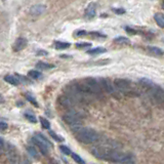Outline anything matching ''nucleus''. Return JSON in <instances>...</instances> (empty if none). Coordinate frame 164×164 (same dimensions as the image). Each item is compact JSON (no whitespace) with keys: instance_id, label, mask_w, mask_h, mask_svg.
I'll use <instances>...</instances> for the list:
<instances>
[{"instance_id":"23","label":"nucleus","mask_w":164,"mask_h":164,"mask_svg":"<svg viewBox=\"0 0 164 164\" xmlns=\"http://www.w3.org/2000/svg\"><path fill=\"white\" fill-rule=\"evenodd\" d=\"M49 135H50V137H53L55 141H57V142H64V141H65L63 137H61V135H57V133H55V131H53V130H49Z\"/></svg>"},{"instance_id":"22","label":"nucleus","mask_w":164,"mask_h":164,"mask_svg":"<svg viewBox=\"0 0 164 164\" xmlns=\"http://www.w3.org/2000/svg\"><path fill=\"white\" fill-rule=\"evenodd\" d=\"M40 123H41V126H42L43 128H45V129L50 128V123H49L48 120L45 119V118L40 117Z\"/></svg>"},{"instance_id":"31","label":"nucleus","mask_w":164,"mask_h":164,"mask_svg":"<svg viewBox=\"0 0 164 164\" xmlns=\"http://www.w3.org/2000/svg\"><path fill=\"white\" fill-rule=\"evenodd\" d=\"M125 30H126V32H127V33L131 34V35H135V34L137 33V30L132 29V28H129V27H126V28H125Z\"/></svg>"},{"instance_id":"25","label":"nucleus","mask_w":164,"mask_h":164,"mask_svg":"<svg viewBox=\"0 0 164 164\" xmlns=\"http://www.w3.org/2000/svg\"><path fill=\"white\" fill-rule=\"evenodd\" d=\"M15 75H17V78L19 79L20 83H25V84L26 83H31V81L27 77H25V76L21 75V74H15Z\"/></svg>"},{"instance_id":"12","label":"nucleus","mask_w":164,"mask_h":164,"mask_svg":"<svg viewBox=\"0 0 164 164\" xmlns=\"http://www.w3.org/2000/svg\"><path fill=\"white\" fill-rule=\"evenodd\" d=\"M154 19H155V22L157 23V25L159 26L160 28L164 27V15H163V13H156L155 17H154Z\"/></svg>"},{"instance_id":"14","label":"nucleus","mask_w":164,"mask_h":164,"mask_svg":"<svg viewBox=\"0 0 164 164\" xmlns=\"http://www.w3.org/2000/svg\"><path fill=\"white\" fill-rule=\"evenodd\" d=\"M106 51H107V49L105 47H95V48L88 50L87 53L88 55H101V53H105Z\"/></svg>"},{"instance_id":"6","label":"nucleus","mask_w":164,"mask_h":164,"mask_svg":"<svg viewBox=\"0 0 164 164\" xmlns=\"http://www.w3.org/2000/svg\"><path fill=\"white\" fill-rule=\"evenodd\" d=\"M114 85L121 91H127L130 89V82L126 79H115Z\"/></svg>"},{"instance_id":"16","label":"nucleus","mask_w":164,"mask_h":164,"mask_svg":"<svg viewBox=\"0 0 164 164\" xmlns=\"http://www.w3.org/2000/svg\"><path fill=\"white\" fill-rule=\"evenodd\" d=\"M36 67L40 70H48V69H53V65H49V64H46L44 62H38L36 64Z\"/></svg>"},{"instance_id":"2","label":"nucleus","mask_w":164,"mask_h":164,"mask_svg":"<svg viewBox=\"0 0 164 164\" xmlns=\"http://www.w3.org/2000/svg\"><path fill=\"white\" fill-rule=\"evenodd\" d=\"M78 87L81 90V93L85 91V93H101L102 90H103L100 82L97 79L91 77L85 78L83 83L81 85H78Z\"/></svg>"},{"instance_id":"28","label":"nucleus","mask_w":164,"mask_h":164,"mask_svg":"<svg viewBox=\"0 0 164 164\" xmlns=\"http://www.w3.org/2000/svg\"><path fill=\"white\" fill-rule=\"evenodd\" d=\"M60 150H61L62 153L65 154V155H71L72 154L71 150H70L67 146H61V147H60Z\"/></svg>"},{"instance_id":"35","label":"nucleus","mask_w":164,"mask_h":164,"mask_svg":"<svg viewBox=\"0 0 164 164\" xmlns=\"http://www.w3.org/2000/svg\"><path fill=\"white\" fill-rule=\"evenodd\" d=\"M36 55H48V53L42 49V50H38Z\"/></svg>"},{"instance_id":"4","label":"nucleus","mask_w":164,"mask_h":164,"mask_svg":"<svg viewBox=\"0 0 164 164\" xmlns=\"http://www.w3.org/2000/svg\"><path fill=\"white\" fill-rule=\"evenodd\" d=\"M110 149H111V148L102 147V146H100V147H93V149L90 150V152L95 158H97V159L107 160Z\"/></svg>"},{"instance_id":"34","label":"nucleus","mask_w":164,"mask_h":164,"mask_svg":"<svg viewBox=\"0 0 164 164\" xmlns=\"http://www.w3.org/2000/svg\"><path fill=\"white\" fill-rule=\"evenodd\" d=\"M91 36H95V37H103V38H105L106 37V35H103V34H101V33H97V32H91Z\"/></svg>"},{"instance_id":"19","label":"nucleus","mask_w":164,"mask_h":164,"mask_svg":"<svg viewBox=\"0 0 164 164\" xmlns=\"http://www.w3.org/2000/svg\"><path fill=\"white\" fill-rule=\"evenodd\" d=\"M28 75H29V77H31L32 79H40V78L42 77V74L40 73L39 71H36V70H31V71H29V73H28Z\"/></svg>"},{"instance_id":"7","label":"nucleus","mask_w":164,"mask_h":164,"mask_svg":"<svg viewBox=\"0 0 164 164\" xmlns=\"http://www.w3.org/2000/svg\"><path fill=\"white\" fill-rule=\"evenodd\" d=\"M27 45H28L27 39L24 38V37H20L15 40V44L13 45V49L15 51H21V50H23Z\"/></svg>"},{"instance_id":"15","label":"nucleus","mask_w":164,"mask_h":164,"mask_svg":"<svg viewBox=\"0 0 164 164\" xmlns=\"http://www.w3.org/2000/svg\"><path fill=\"white\" fill-rule=\"evenodd\" d=\"M35 137H37L38 139H40V141L42 142V143H44L45 145H46L48 148H53V145H51V143H50V142H49L48 139H47L46 137H45L43 135H41V133H36V135H35Z\"/></svg>"},{"instance_id":"3","label":"nucleus","mask_w":164,"mask_h":164,"mask_svg":"<svg viewBox=\"0 0 164 164\" xmlns=\"http://www.w3.org/2000/svg\"><path fill=\"white\" fill-rule=\"evenodd\" d=\"M64 121L69 124L70 126H76V125H81L82 119L80 118V116H78V114H76L75 112H69V113L65 114L63 116Z\"/></svg>"},{"instance_id":"32","label":"nucleus","mask_w":164,"mask_h":164,"mask_svg":"<svg viewBox=\"0 0 164 164\" xmlns=\"http://www.w3.org/2000/svg\"><path fill=\"white\" fill-rule=\"evenodd\" d=\"M5 148V144H4V141H3L2 137H0V154L2 153L3 150H4Z\"/></svg>"},{"instance_id":"10","label":"nucleus","mask_w":164,"mask_h":164,"mask_svg":"<svg viewBox=\"0 0 164 164\" xmlns=\"http://www.w3.org/2000/svg\"><path fill=\"white\" fill-rule=\"evenodd\" d=\"M97 15V7H95V3H90L85 9V17L88 19H93Z\"/></svg>"},{"instance_id":"20","label":"nucleus","mask_w":164,"mask_h":164,"mask_svg":"<svg viewBox=\"0 0 164 164\" xmlns=\"http://www.w3.org/2000/svg\"><path fill=\"white\" fill-rule=\"evenodd\" d=\"M55 47L57 49H66L68 47H70V43L69 42H62V41H57L55 44Z\"/></svg>"},{"instance_id":"13","label":"nucleus","mask_w":164,"mask_h":164,"mask_svg":"<svg viewBox=\"0 0 164 164\" xmlns=\"http://www.w3.org/2000/svg\"><path fill=\"white\" fill-rule=\"evenodd\" d=\"M7 155H8V158L11 161H13V158H17L18 159V154L15 149L11 145H8V149H7Z\"/></svg>"},{"instance_id":"37","label":"nucleus","mask_w":164,"mask_h":164,"mask_svg":"<svg viewBox=\"0 0 164 164\" xmlns=\"http://www.w3.org/2000/svg\"><path fill=\"white\" fill-rule=\"evenodd\" d=\"M4 97H3V95H0V104H3V103H4Z\"/></svg>"},{"instance_id":"36","label":"nucleus","mask_w":164,"mask_h":164,"mask_svg":"<svg viewBox=\"0 0 164 164\" xmlns=\"http://www.w3.org/2000/svg\"><path fill=\"white\" fill-rule=\"evenodd\" d=\"M85 34H86V32L85 31H79L77 33V36H82V35H85Z\"/></svg>"},{"instance_id":"21","label":"nucleus","mask_w":164,"mask_h":164,"mask_svg":"<svg viewBox=\"0 0 164 164\" xmlns=\"http://www.w3.org/2000/svg\"><path fill=\"white\" fill-rule=\"evenodd\" d=\"M114 42L119 43V44H128L130 42V40L126 37H117L114 39Z\"/></svg>"},{"instance_id":"9","label":"nucleus","mask_w":164,"mask_h":164,"mask_svg":"<svg viewBox=\"0 0 164 164\" xmlns=\"http://www.w3.org/2000/svg\"><path fill=\"white\" fill-rule=\"evenodd\" d=\"M32 142H33V144L36 146V147L39 148L40 152L42 153V155H47V154H48L49 148L47 147V146L45 145L44 143H42V142L40 141V139H38L37 137H34L33 139H32Z\"/></svg>"},{"instance_id":"29","label":"nucleus","mask_w":164,"mask_h":164,"mask_svg":"<svg viewBox=\"0 0 164 164\" xmlns=\"http://www.w3.org/2000/svg\"><path fill=\"white\" fill-rule=\"evenodd\" d=\"M112 11L116 13V15H123V13H126L124 8H112Z\"/></svg>"},{"instance_id":"33","label":"nucleus","mask_w":164,"mask_h":164,"mask_svg":"<svg viewBox=\"0 0 164 164\" xmlns=\"http://www.w3.org/2000/svg\"><path fill=\"white\" fill-rule=\"evenodd\" d=\"M7 126H8V125H7L5 122L0 121V130H5V129L7 128Z\"/></svg>"},{"instance_id":"8","label":"nucleus","mask_w":164,"mask_h":164,"mask_svg":"<svg viewBox=\"0 0 164 164\" xmlns=\"http://www.w3.org/2000/svg\"><path fill=\"white\" fill-rule=\"evenodd\" d=\"M45 9H46V6L43 4H36L34 6L31 7L30 9V15H33V17H39L42 13H44Z\"/></svg>"},{"instance_id":"26","label":"nucleus","mask_w":164,"mask_h":164,"mask_svg":"<svg viewBox=\"0 0 164 164\" xmlns=\"http://www.w3.org/2000/svg\"><path fill=\"white\" fill-rule=\"evenodd\" d=\"M26 95V99L28 100V101L30 102V103L32 104V105H34L35 107H38V103L36 102V100H35V97H32L31 95H29V93H27V95Z\"/></svg>"},{"instance_id":"11","label":"nucleus","mask_w":164,"mask_h":164,"mask_svg":"<svg viewBox=\"0 0 164 164\" xmlns=\"http://www.w3.org/2000/svg\"><path fill=\"white\" fill-rule=\"evenodd\" d=\"M4 80L7 82V83H11V84H13V85H19L20 84V81H19V79L17 78V76L6 75L4 77Z\"/></svg>"},{"instance_id":"27","label":"nucleus","mask_w":164,"mask_h":164,"mask_svg":"<svg viewBox=\"0 0 164 164\" xmlns=\"http://www.w3.org/2000/svg\"><path fill=\"white\" fill-rule=\"evenodd\" d=\"M71 155H72V158H73V160L75 162H77V163H81V164L85 163V161L82 159L79 155H77V154H71Z\"/></svg>"},{"instance_id":"30","label":"nucleus","mask_w":164,"mask_h":164,"mask_svg":"<svg viewBox=\"0 0 164 164\" xmlns=\"http://www.w3.org/2000/svg\"><path fill=\"white\" fill-rule=\"evenodd\" d=\"M91 46V43H77L76 47L77 48H83V47H89Z\"/></svg>"},{"instance_id":"1","label":"nucleus","mask_w":164,"mask_h":164,"mask_svg":"<svg viewBox=\"0 0 164 164\" xmlns=\"http://www.w3.org/2000/svg\"><path fill=\"white\" fill-rule=\"evenodd\" d=\"M71 129L76 139L80 143L85 144V145L95 143L99 139V135L97 131L89 127H81L80 125H76V126H72Z\"/></svg>"},{"instance_id":"17","label":"nucleus","mask_w":164,"mask_h":164,"mask_svg":"<svg viewBox=\"0 0 164 164\" xmlns=\"http://www.w3.org/2000/svg\"><path fill=\"white\" fill-rule=\"evenodd\" d=\"M27 151L33 158H35V159H39V154H38L37 150H36L34 147H32V146H28Z\"/></svg>"},{"instance_id":"18","label":"nucleus","mask_w":164,"mask_h":164,"mask_svg":"<svg viewBox=\"0 0 164 164\" xmlns=\"http://www.w3.org/2000/svg\"><path fill=\"white\" fill-rule=\"evenodd\" d=\"M148 50L150 53H152L155 55H163V50L159 47H154V46H149L148 47Z\"/></svg>"},{"instance_id":"24","label":"nucleus","mask_w":164,"mask_h":164,"mask_svg":"<svg viewBox=\"0 0 164 164\" xmlns=\"http://www.w3.org/2000/svg\"><path fill=\"white\" fill-rule=\"evenodd\" d=\"M25 118L27 120H29L31 123H36L37 122V118L31 113H25Z\"/></svg>"},{"instance_id":"5","label":"nucleus","mask_w":164,"mask_h":164,"mask_svg":"<svg viewBox=\"0 0 164 164\" xmlns=\"http://www.w3.org/2000/svg\"><path fill=\"white\" fill-rule=\"evenodd\" d=\"M100 84H101L102 89L107 91L108 93H113L115 91V87H114V83H112L111 80L107 79V78H100Z\"/></svg>"}]
</instances>
